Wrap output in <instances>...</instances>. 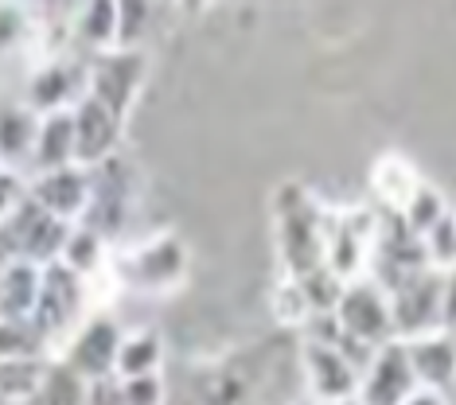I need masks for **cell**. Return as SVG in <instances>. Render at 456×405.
<instances>
[{
  "label": "cell",
  "mask_w": 456,
  "mask_h": 405,
  "mask_svg": "<svg viewBox=\"0 0 456 405\" xmlns=\"http://www.w3.org/2000/svg\"><path fill=\"white\" fill-rule=\"evenodd\" d=\"M75 164V109L47 113L39 117V137L32 156V175L39 172H59Z\"/></svg>",
  "instance_id": "cell-18"
},
{
  "label": "cell",
  "mask_w": 456,
  "mask_h": 405,
  "mask_svg": "<svg viewBox=\"0 0 456 405\" xmlns=\"http://www.w3.org/2000/svg\"><path fill=\"white\" fill-rule=\"evenodd\" d=\"M86 405H126V393H121V378H102V382H90Z\"/></svg>",
  "instance_id": "cell-30"
},
{
  "label": "cell",
  "mask_w": 456,
  "mask_h": 405,
  "mask_svg": "<svg viewBox=\"0 0 456 405\" xmlns=\"http://www.w3.org/2000/svg\"><path fill=\"white\" fill-rule=\"evenodd\" d=\"M0 405H8V401H4V398H0Z\"/></svg>",
  "instance_id": "cell-35"
},
{
  "label": "cell",
  "mask_w": 456,
  "mask_h": 405,
  "mask_svg": "<svg viewBox=\"0 0 456 405\" xmlns=\"http://www.w3.org/2000/svg\"><path fill=\"white\" fill-rule=\"evenodd\" d=\"M188 269V246L175 231H160L113 254V277H118L121 288H133V293H172V288L183 285Z\"/></svg>",
  "instance_id": "cell-3"
},
{
  "label": "cell",
  "mask_w": 456,
  "mask_h": 405,
  "mask_svg": "<svg viewBox=\"0 0 456 405\" xmlns=\"http://www.w3.org/2000/svg\"><path fill=\"white\" fill-rule=\"evenodd\" d=\"M86 393H90L86 378H78L63 359H51L44 386H39V393L28 405H86Z\"/></svg>",
  "instance_id": "cell-23"
},
{
  "label": "cell",
  "mask_w": 456,
  "mask_h": 405,
  "mask_svg": "<svg viewBox=\"0 0 456 405\" xmlns=\"http://www.w3.org/2000/svg\"><path fill=\"white\" fill-rule=\"evenodd\" d=\"M379 226L382 223L370 211L328 215V269L344 285L367 277L370 257H375V242H379Z\"/></svg>",
  "instance_id": "cell-6"
},
{
  "label": "cell",
  "mask_w": 456,
  "mask_h": 405,
  "mask_svg": "<svg viewBox=\"0 0 456 405\" xmlns=\"http://www.w3.org/2000/svg\"><path fill=\"white\" fill-rule=\"evenodd\" d=\"M406 405H452V398H444V393H437V390H425V386H418L410 393V401Z\"/></svg>",
  "instance_id": "cell-32"
},
{
  "label": "cell",
  "mask_w": 456,
  "mask_h": 405,
  "mask_svg": "<svg viewBox=\"0 0 456 405\" xmlns=\"http://www.w3.org/2000/svg\"><path fill=\"white\" fill-rule=\"evenodd\" d=\"M70 39L86 44L94 55L118 51V0H102V4H86L82 12H75Z\"/></svg>",
  "instance_id": "cell-22"
},
{
  "label": "cell",
  "mask_w": 456,
  "mask_h": 405,
  "mask_svg": "<svg viewBox=\"0 0 456 405\" xmlns=\"http://www.w3.org/2000/svg\"><path fill=\"white\" fill-rule=\"evenodd\" d=\"M390 308H394V331L398 339H418L425 331H437L441 324V296H444V273L437 269H421L390 288Z\"/></svg>",
  "instance_id": "cell-9"
},
{
  "label": "cell",
  "mask_w": 456,
  "mask_h": 405,
  "mask_svg": "<svg viewBox=\"0 0 456 405\" xmlns=\"http://www.w3.org/2000/svg\"><path fill=\"white\" fill-rule=\"evenodd\" d=\"M86 93H90V62L47 55L32 70V78H28V98L24 101L39 113V117H47V113L75 109Z\"/></svg>",
  "instance_id": "cell-10"
},
{
  "label": "cell",
  "mask_w": 456,
  "mask_h": 405,
  "mask_svg": "<svg viewBox=\"0 0 456 405\" xmlns=\"http://www.w3.org/2000/svg\"><path fill=\"white\" fill-rule=\"evenodd\" d=\"M328 405H362L359 398H347V401H328Z\"/></svg>",
  "instance_id": "cell-33"
},
{
  "label": "cell",
  "mask_w": 456,
  "mask_h": 405,
  "mask_svg": "<svg viewBox=\"0 0 456 405\" xmlns=\"http://www.w3.org/2000/svg\"><path fill=\"white\" fill-rule=\"evenodd\" d=\"M273 316L281 320V324H293V328H308L316 320V312H313V304H308L300 280L285 277L281 285L273 288Z\"/></svg>",
  "instance_id": "cell-26"
},
{
  "label": "cell",
  "mask_w": 456,
  "mask_h": 405,
  "mask_svg": "<svg viewBox=\"0 0 456 405\" xmlns=\"http://www.w3.org/2000/svg\"><path fill=\"white\" fill-rule=\"evenodd\" d=\"M121 393H126V405H164L168 401V386H164L160 374L121 378Z\"/></svg>",
  "instance_id": "cell-29"
},
{
  "label": "cell",
  "mask_w": 456,
  "mask_h": 405,
  "mask_svg": "<svg viewBox=\"0 0 456 405\" xmlns=\"http://www.w3.org/2000/svg\"><path fill=\"white\" fill-rule=\"evenodd\" d=\"M51 355H8L0 359V398L8 405H28L44 386Z\"/></svg>",
  "instance_id": "cell-20"
},
{
  "label": "cell",
  "mask_w": 456,
  "mask_h": 405,
  "mask_svg": "<svg viewBox=\"0 0 456 405\" xmlns=\"http://www.w3.org/2000/svg\"><path fill=\"white\" fill-rule=\"evenodd\" d=\"M164 367V339L152 328L126 331L118 351V378H141V374H160Z\"/></svg>",
  "instance_id": "cell-21"
},
{
  "label": "cell",
  "mask_w": 456,
  "mask_h": 405,
  "mask_svg": "<svg viewBox=\"0 0 456 405\" xmlns=\"http://www.w3.org/2000/svg\"><path fill=\"white\" fill-rule=\"evenodd\" d=\"M121 129H126V121L113 117L98 98L86 93L75 106V164L78 168L90 172L98 164H106L110 156H118Z\"/></svg>",
  "instance_id": "cell-13"
},
{
  "label": "cell",
  "mask_w": 456,
  "mask_h": 405,
  "mask_svg": "<svg viewBox=\"0 0 456 405\" xmlns=\"http://www.w3.org/2000/svg\"><path fill=\"white\" fill-rule=\"evenodd\" d=\"M28 39H32V12H28V8L0 4V55L16 51L20 44H28Z\"/></svg>",
  "instance_id": "cell-28"
},
{
  "label": "cell",
  "mask_w": 456,
  "mask_h": 405,
  "mask_svg": "<svg viewBox=\"0 0 456 405\" xmlns=\"http://www.w3.org/2000/svg\"><path fill=\"white\" fill-rule=\"evenodd\" d=\"M133 203H137V168L118 152L106 164L90 168V207L78 226H86V231L113 242V238L126 231Z\"/></svg>",
  "instance_id": "cell-4"
},
{
  "label": "cell",
  "mask_w": 456,
  "mask_h": 405,
  "mask_svg": "<svg viewBox=\"0 0 456 405\" xmlns=\"http://www.w3.org/2000/svg\"><path fill=\"white\" fill-rule=\"evenodd\" d=\"M441 324L456 331V269L444 273V296H441Z\"/></svg>",
  "instance_id": "cell-31"
},
{
  "label": "cell",
  "mask_w": 456,
  "mask_h": 405,
  "mask_svg": "<svg viewBox=\"0 0 456 405\" xmlns=\"http://www.w3.org/2000/svg\"><path fill=\"white\" fill-rule=\"evenodd\" d=\"M94 312L90 304V288L78 273H70L67 265H47L44 269V288H39V304L32 316V331L44 343L51 359L70 343V336L82 328V320Z\"/></svg>",
  "instance_id": "cell-2"
},
{
  "label": "cell",
  "mask_w": 456,
  "mask_h": 405,
  "mask_svg": "<svg viewBox=\"0 0 456 405\" xmlns=\"http://www.w3.org/2000/svg\"><path fill=\"white\" fill-rule=\"evenodd\" d=\"M152 20L149 4H118V51H141V36Z\"/></svg>",
  "instance_id": "cell-27"
},
{
  "label": "cell",
  "mask_w": 456,
  "mask_h": 405,
  "mask_svg": "<svg viewBox=\"0 0 456 405\" xmlns=\"http://www.w3.org/2000/svg\"><path fill=\"white\" fill-rule=\"evenodd\" d=\"M44 269L32 262H8L0 269V324L4 328H32Z\"/></svg>",
  "instance_id": "cell-15"
},
{
  "label": "cell",
  "mask_w": 456,
  "mask_h": 405,
  "mask_svg": "<svg viewBox=\"0 0 456 405\" xmlns=\"http://www.w3.org/2000/svg\"><path fill=\"white\" fill-rule=\"evenodd\" d=\"M24 195L51 218H59V223H67V226H78L90 207V172L78 168V164L59 168V172H39L24 183Z\"/></svg>",
  "instance_id": "cell-12"
},
{
  "label": "cell",
  "mask_w": 456,
  "mask_h": 405,
  "mask_svg": "<svg viewBox=\"0 0 456 405\" xmlns=\"http://www.w3.org/2000/svg\"><path fill=\"white\" fill-rule=\"evenodd\" d=\"M293 405H316L313 398H300V401H293Z\"/></svg>",
  "instance_id": "cell-34"
},
{
  "label": "cell",
  "mask_w": 456,
  "mask_h": 405,
  "mask_svg": "<svg viewBox=\"0 0 456 405\" xmlns=\"http://www.w3.org/2000/svg\"><path fill=\"white\" fill-rule=\"evenodd\" d=\"M449 211H452V207L444 203V195L437 191V187H433V183H421V191L413 195L410 207H406V211H402L398 218L410 226L413 234L421 238L425 231H429V226H437V223H441V218L449 215Z\"/></svg>",
  "instance_id": "cell-24"
},
{
  "label": "cell",
  "mask_w": 456,
  "mask_h": 405,
  "mask_svg": "<svg viewBox=\"0 0 456 405\" xmlns=\"http://www.w3.org/2000/svg\"><path fill=\"white\" fill-rule=\"evenodd\" d=\"M421 175L418 168L406 160L402 152H382L375 160V168H370V191L382 199L390 215H402L410 207V199L421 191Z\"/></svg>",
  "instance_id": "cell-17"
},
{
  "label": "cell",
  "mask_w": 456,
  "mask_h": 405,
  "mask_svg": "<svg viewBox=\"0 0 456 405\" xmlns=\"http://www.w3.org/2000/svg\"><path fill=\"white\" fill-rule=\"evenodd\" d=\"M121 339L126 331L121 324L110 316L106 308L102 312H90L82 320V328L70 336V343L59 351L55 359H63L78 378L86 382H102V378H118V351H121Z\"/></svg>",
  "instance_id": "cell-5"
},
{
  "label": "cell",
  "mask_w": 456,
  "mask_h": 405,
  "mask_svg": "<svg viewBox=\"0 0 456 405\" xmlns=\"http://www.w3.org/2000/svg\"><path fill=\"white\" fill-rule=\"evenodd\" d=\"M413 390H418V374L410 367L406 343L402 339L382 343L367 367H362L359 401L362 405H406Z\"/></svg>",
  "instance_id": "cell-11"
},
{
  "label": "cell",
  "mask_w": 456,
  "mask_h": 405,
  "mask_svg": "<svg viewBox=\"0 0 456 405\" xmlns=\"http://www.w3.org/2000/svg\"><path fill=\"white\" fill-rule=\"evenodd\" d=\"M421 246H425V257H429V269L437 273H449L456 269V211H449L437 226L421 234Z\"/></svg>",
  "instance_id": "cell-25"
},
{
  "label": "cell",
  "mask_w": 456,
  "mask_h": 405,
  "mask_svg": "<svg viewBox=\"0 0 456 405\" xmlns=\"http://www.w3.org/2000/svg\"><path fill=\"white\" fill-rule=\"evenodd\" d=\"M277 215V249H281L285 277H308L328 265V211L320 207L308 187L281 183L273 195Z\"/></svg>",
  "instance_id": "cell-1"
},
{
  "label": "cell",
  "mask_w": 456,
  "mask_h": 405,
  "mask_svg": "<svg viewBox=\"0 0 456 405\" xmlns=\"http://www.w3.org/2000/svg\"><path fill=\"white\" fill-rule=\"evenodd\" d=\"M149 75L144 51H106L90 59V98H98L113 117L126 121Z\"/></svg>",
  "instance_id": "cell-8"
},
{
  "label": "cell",
  "mask_w": 456,
  "mask_h": 405,
  "mask_svg": "<svg viewBox=\"0 0 456 405\" xmlns=\"http://www.w3.org/2000/svg\"><path fill=\"white\" fill-rule=\"evenodd\" d=\"M59 265H67L70 273H78L82 280H94L98 273H110V265H113L110 242L102 234L86 231V226H70Z\"/></svg>",
  "instance_id": "cell-19"
},
{
  "label": "cell",
  "mask_w": 456,
  "mask_h": 405,
  "mask_svg": "<svg viewBox=\"0 0 456 405\" xmlns=\"http://www.w3.org/2000/svg\"><path fill=\"white\" fill-rule=\"evenodd\" d=\"M300 374H305L308 398H313L316 405L359 398L362 367L351 355H344L339 347L324 343V339L308 336L305 343H300Z\"/></svg>",
  "instance_id": "cell-7"
},
{
  "label": "cell",
  "mask_w": 456,
  "mask_h": 405,
  "mask_svg": "<svg viewBox=\"0 0 456 405\" xmlns=\"http://www.w3.org/2000/svg\"><path fill=\"white\" fill-rule=\"evenodd\" d=\"M39 137V113L28 101L0 106V172L20 175V168H32Z\"/></svg>",
  "instance_id": "cell-16"
},
{
  "label": "cell",
  "mask_w": 456,
  "mask_h": 405,
  "mask_svg": "<svg viewBox=\"0 0 456 405\" xmlns=\"http://www.w3.org/2000/svg\"><path fill=\"white\" fill-rule=\"evenodd\" d=\"M402 343H406L410 367L418 374V386L452 398L456 393V331L437 328V331H425V336L402 339Z\"/></svg>",
  "instance_id": "cell-14"
}]
</instances>
